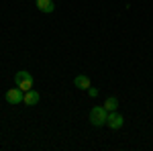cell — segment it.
Instances as JSON below:
<instances>
[{"label": "cell", "instance_id": "5b68a950", "mask_svg": "<svg viewBox=\"0 0 153 151\" xmlns=\"http://www.w3.org/2000/svg\"><path fill=\"white\" fill-rule=\"evenodd\" d=\"M39 98H41V94L37 92V90H27L25 92V100H23V104H27V106H35V104H39Z\"/></svg>", "mask_w": 153, "mask_h": 151}, {"label": "cell", "instance_id": "52a82bcc", "mask_svg": "<svg viewBox=\"0 0 153 151\" xmlns=\"http://www.w3.org/2000/svg\"><path fill=\"white\" fill-rule=\"evenodd\" d=\"M74 86H76L78 90H88V88H90V78L84 76V74H80V76L74 78Z\"/></svg>", "mask_w": 153, "mask_h": 151}, {"label": "cell", "instance_id": "3957f363", "mask_svg": "<svg viewBox=\"0 0 153 151\" xmlns=\"http://www.w3.org/2000/svg\"><path fill=\"white\" fill-rule=\"evenodd\" d=\"M23 100H25V92L19 86L6 90V102H10V104H23Z\"/></svg>", "mask_w": 153, "mask_h": 151}, {"label": "cell", "instance_id": "8992f818", "mask_svg": "<svg viewBox=\"0 0 153 151\" xmlns=\"http://www.w3.org/2000/svg\"><path fill=\"white\" fill-rule=\"evenodd\" d=\"M37 8L41 12H45V14H51V12L55 10V2L53 0H35Z\"/></svg>", "mask_w": 153, "mask_h": 151}, {"label": "cell", "instance_id": "9c48e42d", "mask_svg": "<svg viewBox=\"0 0 153 151\" xmlns=\"http://www.w3.org/2000/svg\"><path fill=\"white\" fill-rule=\"evenodd\" d=\"M88 94H90V96H92V98H96V96H98V90H96V88H92V86H90V88H88Z\"/></svg>", "mask_w": 153, "mask_h": 151}, {"label": "cell", "instance_id": "7a4b0ae2", "mask_svg": "<svg viewBox=\"0 0 153 151\" xmlns=\"http://www.w3.org/2000/svg\"><path fill=\"white\" fill-rule=\"evenodd\" d=\"M106 118H108V110L104 106H94L90 110V123L94 127H104L106 125Z\"/></svg>", "mask_w": 153, "mask_h": 151}, {"label": "cell", "instance_id": "6da1fadb", "mask_svg": "<svg viewBox=\"0 0 153 151\" xmlns=\"http://www.w3.org/2000/svg\"><path fill=\"white\" fill-rule=\"evenodd\" d=\"M33 76H31V71H27V70H23V71H16L14 74V84L23 90V92H27V90H31L33 88Z\"/></svg>", "mask_w": 153, "mask_h": 151}, {"label": "cell", "instance_id": "277c9868", "mask_svg": "<svg viewBox=\"0 0 153 151\" xmlns=\"http://www.w3.org/2000/svg\"><path fill=\"white\" fill-rule=\"evenodd\" d=\"M123 125H125V118H123V115H118L117 110L108 112V118H106V127H108V129L117 131V129H120Z\"/></svg>", "mask_w": 153, "mask_h": 151}, {"label": "cell", "instance_id": "ba28073f", "mask_svg": "<svg viewBox=\"0 0 153 151\" xmlns=\"http://www.w3.org/2000/svg\"><path fill=\"white\" fill-rule=\"evenodd\" d=\"M104 108L108 110V112L117 110V108H118V98H117V96H108V98L104 100Z\"/></svg>", "mask_w": 153, "mask_h": 151}]
</instances>
